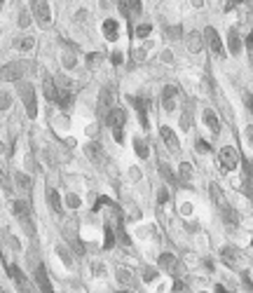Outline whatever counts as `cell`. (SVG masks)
Returning a JSON list of instances; mask_svg holds the SVG:
<instances>
[{
	"label": "cell",
	"instance_id": "obj_1",
	"mask_svg": "<svg viewBox=\"0 0 253 293\" xmlns=\"http://www.w3.org/2000/svg\"><path fill=\"white\" fill-rule=\"evenodd\" d=\"M33 68L31 61H12V64H5V66L0 68V80H5V82H19L24 80L28 71Z\"/></svg>",
	"mask_w": 253,
	"mask_h": 293
},
{
	"label": "cell",
	"instance_id": "obj_2",
	"mask_svg": "<svg viewBox=\"0 0 253 293\" xmlns=\"http://www.w3.org/2000/svg\"><path fill=\"white\" fill-rule=\"evenodd\" d=\"M19 96H22L24 106H26V115L31 117V120H35V115H38V103H35V89H33V85L22 82V80H19Z\"/></svg>",
	"mask_w": 253,
	"mask_h": 293
},
{
	"label": "cell",
	"instance_id": "obj_3",
	"mask_svg": "<svg viewBox=\"0 0 253 293\" xmlns=\"http://www.w3.org/2000/svg\"><path fill=\"white\" fill-rule=\"evenodd\" d=\"M239 153H237V148H232V145H225V148H220L218 153V164L223 172H235L237 166H239Z\"/></svg>",
	"mask_w": 253,
	"mask_h": 293
},
{
	"label": "cell",
	"instance_id": "obj_4",
	"mask_svg": "<svg viewBox=\"0 0 253 293\" xmlns=\"http://www.w3.org/2000/svg\"><path fill=\"white\" fill-rule=\"evenodd\" d=\"M106 122H108L110 129H113L115 141L122 143V127H124V122H126V113L122 111V108H113V111L108 113V117H106Z\"/></svg>",
	"mask_w": 253,
	"mask_h": 293
},
{
	"label": "cell",
	"instance_id": "obj_5",
	"mask_svg": "<svg viewBox=\"0 0 253 293\" xmlns=\"http://www.w3.org/2000/svg\"><path fill=\"white\" fill-rule=\"evenodd\" d=\"M31 3V12H33V17L38 19L40 26H50L52 24V10L47 5V0H28Z\"/></svg>",
	"mask_w": 253,
	"mask_h": 293
},
{
	"label": "cell",
	"instance_id": "obj_6",
	"mask_svg": "<svg viewBox=\"0 0 253 293\" xmlns=\"http://www.w3.org/2000/svg\"><path fill=\"white\" fill-rule=\"evenodd\" d=\"M204 38H206V43H209V50L214 52L216 56H225V47H223V40H220V35L216 33V28L214 26H206L204 28Z\"/></svg>",
	"mask_w": 253,
	"mask_h": 293
},
{
	"label": "cell",
	"instance_id": "obj_7",
	"mask_svg": "<svg viewBox=\"0 0 253 293\" xmlns=\"http://www.w3.org/2000/svg\"><path fill=\"white\" fill-rule=\"evenodd\" d=\"M113 103H115V89L113 87H103L99 94V113L101 117H108V113L113 111Z\"/></svg>",
	"mask_w": 253,
	"mask_h": 293
},
{
	"label": "cell",
	"instance_id": "obj_8",
	"mask_svg": "<svg viewBox=\"0 0 253 293\" xmlns=\"http://www.w3.org/2000/svg\"><path fill=\"white\" fill-rule=\"evenodd\" d=\"M132 106L136 108L138 113V120H141V127L148 129L150 127V122H148V99H143V96H132Z\"/></svg>",
	"mask_w": 253,
	"mask_h": 293
},
{
	"label": "cell",
	"instance_id": "obj_9",
	"mask_svg": "<svg viewBox=\"0 0 253 293\" xmlns=\"http://www.w3.org/2000/svg\"><path fill=\"white\" fill-rule=\"evenodd\" d=\"M157 265L162 267L164 272H169V275H181V263L176 260V256L174 254H162L160 256V260H157Z\"/></svg>",
	"mask_w": 253,
	"mask_h": 293
},
{
	"label": "cell",
	"instance_id": "obj_10",
	"mask_svg": "<svg viewBox=\"0 0 253 293\" xmlns=\"http://www.w3.org/2000/svg\"><path fill=\"white\" fill-rule=\"evenodd\" d=\"M176 96H178V87L176 85H166L164 92H162V106H164V111L171 113L176 108Z\"/></svg>",
	"mask_w": 253,
	"mask_h": 293
},
{
	"label": "cell",
	"instance_id": "obj_11",
	"mask_svg": "<svg viewBox=\"0 0 253 293\" xmlns=\"http://www.w3.org/2000/svg\"><path fill=\"white\" fill-rule=\"evenodd\" d=\"M12 211L17 214V218L22 221V225L26 227L28 233H33V227H31V221H28L31 211H28V204H26V202H22V199H19V202H14V204H12Z\"/></svg>",
	"mask_w": 253,
	"mask_h": 293
},
{
	"label": "cell",
	"instance_id": "obj_12",
	"mask_svg": "<svg viewBox=\"0 0 253 293\" xmlns=\"http://www.w3.org/2000/svg\"><path fill=\"white\" fill-rule=\"evenodd\" d=\"M160 136H162V141L166 143V148H169L171 153H181V143H178V136H176L174 132H171L169 127H164V124H162V127H160Z\"/></svg>",
	"mask_w": 253,
	"mask_h": 293
},
{
	"label": "cell",
	"instance_id": "obj_13",
	"mask_svg": "<svg viewBox=\"0 0 253 293\" xmlns=\"http://www.w3.org/2000/svg\"><path fill=\"white\" fill-rule=\"evenodd\" d=\"M227 52L232 56H239V52H242V38H239L237 28H230V33H227Z\"/></svg>",
	"mask_w": 253,
	"mask_h": 293
},
{
	"label": "cell",
	"instance_id": "obj_14",
	"mask_svg": "<svg viewBox=\"0 0 253 293\" xmlns=\"http://www.w3.org/2000/svg\"><path fill=\"white\" fill-rule=\"evenodd\" d=\"M85 153H87V157L94 162V164H101V162L106 160V157H103V150H101V145L96 143V141H89L87 148H85Z\"/></svg>",
	"mask_w": 253,
	"mask_h": 293
},
{
	"label": "cell",
	"instance_id": "obj_15",
	"mask_svg": "<svg viewBox=\"0 0 253 293\" xmlns=\"http://www.w3.org/2000/svg\"><path fill=\"white\" fill-rule=\"evenodd\" d=\"M117 22L115 19H106L103 22V35H106V40H110V43H115L117 38H120V31H117Z\"/></svg>",
	"mask_w": 253,
	"mask_h": 293
},
{
	"label": "cell",
	"instance_id": "obj_16",
	"mask_svg": "<svg viewBox=\"0 0 253 293\" xmlns=\"http://www.w3.org/2000/svg\"><path fill=\"white\" fill-rule=\"evenodd\" d=\"M35 279H38L40 291H45V293L52 291V282H50V277H47V270H45V265H38V270H35Z\"/></svg>",
	"mask_w": 253,
	"mask_h": 293
},
{
	"label": "cell",
	"instance_id": "obj_17",
	"mask_svg": "<svg viewBox=\"0 0 253 293\" xmlns=\"http://www.w3.org/2000/svg\"><path fill=\"white\" fill-rule=\"evenodd\" d=\"M45 96H47L50 103H59V89H56L52 78H45Z\"/></svg>",
	"mask_w": 253,
	"mask_h": 293
},
{
	"label": "cell",
	"instance_id": "obj_18",
	"mask_svg": "<svg viewBox=\"0 0 253 293\" xmlns=\"http://www.w3.org/2000/svg\"><path fill=\"white\" fill-rule=\"evenodd\" d=\"M14 183H17L24 193H31V190H33V181H31V176H26V174H22V172H14Z\"/></svg>",
	"mask_w": 253,
	"mask_h": 293
},
{
	"label": "cell",
	"instance_id": "obj_19",
	"mask_svg": "<svg viewBox=\"0 0 253 293\" xmlns=\"http://www.w3.org/2000/svg\"><path fill=\"white\" fill-rule=\"evenodd\" d=\"M204 122H206V127L211 129L214 134H220V122H218V117H216V113L214 111H204Z\"/></svg>",
	"mask_w": 253,
	"mask_h": 293
},
{
	"label": "cell",
	"instance_id": "obj_20",
	"mask_svg": "<svg viewBox=\"0 0 253 293\" xmlns=\"http://www.w3.org/2000/svg\"><path fill=\"white\" fill-rule=\"evenodd\" d=\"M187 50L193 52V54H197L202 50V33L199 31H193V33L187 35Z\"/></svg>",
	"mask_w": 253,
	"mask_h": 293
},
{
	"label": "cell",
	"instance_id": "obj_21",
	"mask_svg": "<svg viewBox=\"0 0 253 293\" xmlns=\"http://www.w3.org/2000/svg\"><path fill=\"white\" fill-rule=\"evenodd\" d=\"M47 204H50V209H54V214H61V197H59V193L56 190H47Z\"/></svg>",
	"mask_w": 253,
	"mask_h": 293
},
{
	"label": "cell",
	"instance_id": "obj_22",
	"mask_svg": "<svg viewBox=\"0 0 253 293\" xmlns=\"http://www.w3.org/2000/svg\"><path fill=\"white\" fill-rule=\"evenodd\" d=\"M223 221H225L227 225H239V214H237L232 206L223 204Z\"/></svg>",
	"mask_w": 253,
	"mask_h": 293
},
{
	"label": "cell",
	"instance_id": "obj_23",
	"mask_svg": "<svg viewBox=\"0 0 253 293\" xmlns=\"http://www.w3.org/2000/svg\"><path fill=\"white\" fill-rule=\"evenodd\" d=\"M59 106H61V111H68L73 106V94H71V89L68 87H64L59 92Z\"/></svg>",
	"mask_w": 253,
	"mask_h": 293
},
{
	"label": "cell",
	"instance_id": "obj_24",
	"mask_svg": "<svg viewBox=\"0 0 253 293\" xmlns=\"http://www.w3.org/2000/svg\"><path fill=\"white\" fill-rule=\"evenodd\" d=\"M220 258L225 260L227 265H235L237 260H239V254H237V249H232V246H225V249L220 251Z\"/></svg>",
	"mask_w": 253,
	"mask_h": 293
},
{
	"label": "cell",
	"instance_id": "obj_25",
	"mask_svg": "<svg viewBox=\"0 0 253 293\" xmlns=\"http://www.w3.org/2000/svg\"><path fill=\"white\" fill-rule=\"evenodd\" d=\"M7 275H10V279H12V282H17L19 286H26V277L22 275V270H19L17 265H10V267H7Z\"/></svg>",
	"mask_w": 253,
	"mask_h": 293
},
{
	"label": "cell",
	"instance_id": "obj_26",
	"mask_svg": "<svg viewBox=\"0 0 253 293\" xmlns=\"http://www.w3.org/2000/svg\"><path fill=\"white\" fill-rule=\"evenodd\" d=\"M181 127L183 132H190V127H193V103H187L185 113L181 115Z\"/></svg>",
	"mask_w": 253,
	"mask_h": 293
},
{
	"label": "cell",
	"instance_id": "obj_27",
	"mask_svg": "<svg viewBox=\"0 0 253 293\" xmlns=\"http://www.w3.org/2000/svg\"><path fill=\"white\" fill-rule=\"evenodd\" d=\"M134 150H136V155L138 157H141V160H145V157H148V153H150V150H148V145H145V141H143V138H134Z\"/></svg>",
	"mask_w": 253,
	"mask_h": 293
},
{
	"label": "cell",
	"instance_id": "obj_28",
	"mask_svg": "<svg viewBox=\"0 0 253 293\" xmlns=\"http://www.w3.org/2000/svg\"><path fill=\"white\" fill-rule=\"evenodd\" d=\"M103 235H106V239H103V249L108 251V249H113V244H115V235H113V227L106 223V227H103Z\"/></svg>",
	"mask_w": 253,
	"mask_h": 293
},
{
	"label": "cell",
	"instance_id": "obj_29",
	"mask_svg": "<svg viewBox=\"0 0 253 293\" xmlns=\"http://www.w3.org/2000/svg\"><path fill=\"white\" fill-rule=\"evenodd\" d=\"M33 47H35V38H31V35L17 40V50H22V52H28V50H33Z\"/></svg>",
	"mask_w": 253,
	"mask_h": 293
},
{
	"label": "cell",
	"instance_id": "obj_30",
	"mask_svg": "<svg viewBox=\"0 0 253 293\" xmlns=\"http://www.w3.org/2000/svg\"><path fill=\"white\" fill-rule=\"evenodd\" d=\"M209 193H211L214 204H223V190H220L218 183H211V185H209Z\"/></svg>",
	"mask_w": 253,
	"mask_h": 293
},
{
	"label": "cell",
	"instance_id": "obj_31",
	"mask_svg": "<svg viewBox=\"0 0 253 293\" xmlns=\"http://www.w3.org/2000/svg\"><path fill=\"white\" fill-rule=\"evenodd\" d=\"M117 282L122 284V286H126V284H132V272L126 270V267H117Z\"/></svg>",
	"mask_w": 253,
	"mask_h": 293
},
{
	"label": "cell",
	"instance_id": "obj_32",
	"mask_svg": "<svg viewBox=\"0 0 253 293\" xmlns=\"http://www.w3.org/2000/svg\"><path fill=\"white\" fill-rule=\"evenodd\" d=\"M126 5H129V12H132V17H138V14L143 12V5H141V0H126Z\"/></svg>",
	"mask_w": 253,
	"mask_h": 293
},
{
	"label": "cell",
	"instance_id": "obj_33",
	"mask_svg": "<svg viewBox=\"0 0 253 293\" xmlns=\"http://www.w3.org/2000/svg\"><path fill=\"white\" fill-rule=\"evenodd\" d=\"M160 174L164 176V181H166V183H171V185H176V178H174V174H171L169 164H160Z\"/></svg>",
	"mask_w": 253,
	"mask_h": 293
},
{
	"label": "cell",
	"instance_id": "obj_34",
	"mask_svg": "<svg viewBox=\"0 0 253 293\" xmlns=\"http://www.w3.org/2000/svg\"><path fill=\"white\" fill-rule=\"evenodd\" d=\"M12 103V94L10 92H0V111H7Z\"/></svg>",
	"mask_w": 253,
	"mask_h": 293
},
{
	"label": "cell",
	"instance_id": "obj_35",
	"mask_svg": "<svg viewBox=\"0 0 253 293\" xmlns=\"http://www.w3.org/2000/svg\"><path fill=\"white\" fill-rule=\"evenodd\" d=\"M178 174H181V178H183V181H190V176H193V166L187 164V162H183V164H181V169H178Z\"/></svg>",
	"mask_w": 253,
	"mask_h": 293
},
{
	"label": "cell",
	"instance_id": "obj_36",
	"mask_svg": "<svg viewBox=\"0 0 253 293\" xmlns=\"http://www.w3.org/2000/svg\"><path fill=\"white\" fill-rule=\"evenodd\" d=\"M242 166H244V172H246V178L253 181V162L248 157H242Z\"/></svg>",
	"mask_w": 253,
	"mask_h": 293
},
{
	"label": "cell",
	"instance_id": "obj_37",
	"mask_svg": "<svg viewBox=\"0 0 253 293\" xmlns=\"http://www.w3.org/2000/svg\"><path fill=\"white\" fill-rule=\"evenodd\" d=\"M150 31H153V26H150V24H141V26L136 28V35H138V38H148Z\"/></svg>",
	"mask_w": 253,
	"mask_h": 293
},
{
	"label": "cell",
	"instance_id": "obj_38",
	"mask_svg": "<svg viewBox=\"0 0 253 293\" xmlns=\"http://www.w3.org/2000/svg\"><path fill=\"white\" fill-rule=\"evenodd\" d=\"M66 204L71 206V209H80V204H82V202H80V197H77V195H68Z\"/></svg>",
	"mask_w": 253,
	"mask_h": 293
},
{
	"label": "cell",
	"instance_id": "obj_39",
	"mask_svg": "<svg viewBox=\"0 0 253 293\" xmlns=\"http://www.w3.org/2000/svg\"><path fill=\"white\" fill-rule=\"evenodd\" d=\"M155 277H157V270H155V267H145L143 270V282H153Z\"/></svg>",
	"mask_w": 253,
	"mask_h": 293
},
{
	"label": "cell",
	"instance_id": "obj_40",
	"mask_svg": "<svg viewBox=\"0 0 253 293\" xmlns=\"http://www.w3.org/2000/svg\"><path fill=\"white\" fill-rule=\"evenodd\" d=\"M169 190L166 188H160V193H157V202H160V204H166V202H169Z\"/></svg>",
	"mask_w": 253,
	"mask_h": 293
},
{
	"label": "cell",
	"instance_id": "obj_41",
	"mask_svg": "<svg viewBox=\"0 0 253 293\" xmlns=\"http://www.w3.org/2000/svg\"><path fill=\"white\" fill-rule=\"evenodd\" d=\"M101 59H103V56H101L99 52H92V54L87 56V66H96V64H99Z\"/></svg>",
	"mask_w": 253,
	"mask_h": 293
},
{
	"label": "cell",
	"instance_id": "obj_42",
	"mask_svg": "<svg viewBox=\"0 0 253 293\" xmlns=\"http://www.w3.org/2000/svg\"><path fill=\"white\" fill-rule=\"evenodd\" d=\"M195 148H197V153H209V150H211V145L206 143L204 138H199L197 143H195Z\"/></svg>",
	"mask_w": 253,
	"mask_h": 293
},
{
	"label": "cell",
	"instance_id": "obj_43",
	"mask_svg": "<svg viewBox=\"0 0 253 293\" xmlns=\"http://www.w3.org/2000/svg\"><path fill=\"white\" fill-rule=\"evenodd\" d=\"M145 54H148V52H145V47H136V50H134V59H136V61H143Z\"/></svg>",
	"mask_w": 253,
	"mask_h": 293
},
{
	"label": "cell",
	"instance_id": "obj_44",
	"mask_svg": "<svg viewBox=\"0 0 253 293\" xmlns=\"http://www.w3.org/2000/svg\"><path fill=\"white\" fill-rule=\"evenodd\" d=\"M64 66H66V68L75 66V54H64Z\"/></svg>",
	"mask_w": 253,
	"mask_h": 293
},
{
	"label": "cell",
	"instance_id": "obj_45",
	"mask_svg": "<svg viewBox=\"0 0 253 293\" xmlns=\"http://www.w3.org/2000/svg\"><path fill=\"white\" fill-rule=\"evenodd\" d=\"M242 279H244V286H246V291H253V282H251V277H248V272H244Z\"/></svg>",
	"mask_w": 253,
	"mask_h": 293
},
{
	"label": "cell",
	"instance_id": "obj_46",
	"mask_svg": "<svg viewBox=\"0 0 253 293\" xmlns=\"http://www.w3.org/2000/svg\"><path fill=\"white\" fill-rule=\"evenodd\" d=\"M28 22H31V17H28V12H22V19H19V26H22V28H26V26H28Z\"/></svg>",
	"mask_w": 253,
	"mask_h": 293
},
{
	"label": "cell",
	"instance_id": "obj_47",
	"mask_svg": "<svg viewBox=\"0 0 253 293\" xmlns=\"http://www.w3.org/2000/svg\"><path fill=\"white\" fill-rule=\"evenodd\" d=\"M174 291H187V284L181 282V279H176V282H174Z\"/></svg>",
	"mask_w": 253,
	"mask_h": 293
},
{
	"label": "cell",
	"instance_id": "obj_48",
	"mask_svg": "<svg viewBox=\"0 0 253 293\" xmlns=\"http://www.w3.org/2000/svg\"><path fill=\"white\" fill-rule=\"evenodd\" d=\"M244 101H246V108L253 113V94H246V96H244Z\"/></svg>",
	"mask_w": 253,
	"mask_h": 293
},
{
	"label": "cell",
	"instance_id": "obj_49",
	"mask_svg": "<svg viewBox=\"0 0 253 293\" xmlns=\"http://www.w3.org/2000/svg\"><path fill=\"white\" fill-rule=\"evenodd\" d=\"M166 33H169L171 38H178V35H181V31H178V26H171L169 31H166Z\"/></svg>",
	"mask_w": 253,
	"mask_h": 293
},
{
	"label": "cell",
	"instance_id": "obj_50",
	"mask_svg": "<svg viewBox=\"0 0 253 293\" xmlns=\"http://www.w3.org/2000/svg\"><path fill=\"white\" fill-rule=\"evenodd\" d=\"M246 138H248V143H251V148H253V127H246Z\"/></svg>",
	"mask_w": 253,
	"mask_h": 293
},
{
	"label": "cell",
	"instance_id": "obj_51",
	"mask_svg": "<svg viewBox=\"0 0 253 293\" xmlns=\"http://www.w3.org/2000/svg\"><path fill=\"white\" fill-rule=\"evenodd\" d=\"M246 47L253 52V31H251V33H248V38H246Z\"/></svg>",
	"mask_w": 253,
	"mask_h": 293
},
{
	"label": "cell",
	"instance_id": "obj_52",
	"mask_svg": "<svg viewBox=\"0 0 253 293\" xmlns=\"http://www.w3.org/2000/svg\"><path fill=\"white\" fill-rule=\"evenodd\" d=\"M113 64H117V66L122 64V54H120V52H115V54H113Z\"/></svg>",
	"mask_w": 253,
	"mask_h": 293
},
{
	"label": "cell",
	"instance_id": "obj_53",
	"mask_svg": "<svg viewBox=\"0 0 253 293\" xmlns=\"http://www.w3.org/2000/svg\"><path fill=\"white\" fill-rule=\"evenodd\" d=\"M193 5H195V7H199V5H202V0H193Z\"/></svg>",
	"mask_w": 253,
	"mask_h": 293
},
{
	"label": "cell",
	"instance_id": "obj_54",
	"mask_svg": "<svg viewBox=\"0 0 253 293\" xmlns=\"http://www.w3.org/2000/svg\"><path fill=\"white\" fill-rule=\"evenodd\" d=\"M251 246H253V242H251Z\"/></svg>",
	"mask_w": 253,
	"mask_h": 293
},
{
	"label": "cell",
	"instance_id": "obj_55",
	"mask_svg": "<svg viewBox=\"0 0 253 293\" xmlns=\"http://www.w3.org/2000/svg\"><path fill=\"white\" fill-rule=\"evenodd\" d=\"M0 3H3V0H0Z\"/></svg>",
	"mask_w": 253,
	"mask_h": 293
}]
</instances>
